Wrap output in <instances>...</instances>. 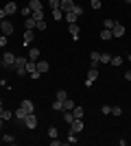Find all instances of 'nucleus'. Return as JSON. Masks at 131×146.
<instances>
[{
	"label": "nucleus",
	"instance_id": "37998d69",
	"mask_svg": "<svg viewBox=\"0 0 131 146\" xmlns=\"http://www.w3.org/2000/svg\"><path fill=\"white\" fill-rule=\"evenodd\" d=\"M90 5H92V9H96V11H98V9H100V0H92Z\"/></svg>",
	"mask_w": 131,
	"mask_h": 146
},
{
	"label": "nucleus",
	"instance_id": "9b49d317",
	"mask_svg": "<svg viewBox=\"0 0 131 146\" xmlns=\"http://www.w3.org/2000/svg\"><path fill=\"white\" fill-rule=\"evenodd\" d=\"M24 26H26V31H35V26H37V20L35 18H24Z\"/></svg>",
	"mask_w": 131,
	"mask_h": 146
},
{
	"label": "nucleus",
	"instance_id": "7ed1b4c3",
	"mask_svg": "<svg viewBox=\"0 0 131 146\" xmlns=\"http://www.w3.org/2000/svg\"><path fill=\"white\" fill-rule=\"evenodd\" d=\"M96 79H98V68H90L87 70V79H85V87H92Z\"/></svg>",
	"mask_w": 131,
	"mask_h": 146
},
{
	"label": "nucleus",
	"instance_id": "ea45409f",
	"mask_svg": "<svg viewBox=\"0 0 131 146\" xmlns=\"http://www.w3.org/2000/svg\"><path fill=\"white\" fill-rule=\"evenodd\" d=\"M39 76H42V72H39V70H33V72H31V79H33V81H37Z\"/></svg>",
	"mask_w": 131,
	"mask_h": 146
},
{
	"label": "nucleus",
	"instance_id": "4c0bfd02",
	"mask_svg": "<svg viewBox=\"0 0 131 146\" xmlns=\"http://www.w3.org/2000/svg\"><path fill=\"white\" fill-rule=\"evenodd\" d=\"M100 111H103L105 116H109V113H112V107H109V105H103V107H100Z\"/></svg>",
	"mask_w": 131,
	"mask_h": 146
},
{
	"label": "nucleus",
	"instance_id": "c9c22d12",
	"mask_svg": "<svg viewBox=\"0 0 131 146\" xmlns=\"http://www.w3.org/2000/svg\"><path fill=\"white\" fill-rule=\"evenodd\" d=\"M63 144H66V142L57 140V137H53V140H50V146H63Z\"/></svg>",
	"mask_w": 131,
	"mask_h": 146
},
{
	"label": "nucleus",
	"instance_id": "0eeeda50",
	"mask_svg": "<svg viewBox=\"0 0 131 146\" xmlns=\"http://www.w3.org/2000/svg\"><path fill=\"white\" fill-rule=\"evenodd\" d=\"M0 33H2V35H11L13 33V22L11 20H2V29H0Z\"/></svg>",
	"mask_w": 131,
	"mask_h": 146
},
{
	"label": "nucleus",
	"instance_id": "b1692460",
	"mask_svg": "<svg viewBox=\"0 0 131 146\" xmlns=\"http://www.w3.org/2000/svg\"><path fill=\"white\" fill-rule=\"evenodd\" d=\"M50 15H53V20H57V22H59V20H63V11H61V9H55V11H50Z\"/></svg>",
	"mask_w": 131,
	"mask_h": 146
},
{
	"label": "nucleus",
	"instance_id": "412c9836",
	"mask_svg": "<svg viewBox=\"0 0 131 146\" xmlns=\"http://www.w3.org/2000/svg\"><path fill=\"white\" fill-rule=\"evenodd\" d=\"M31 18H35L37 22H42V20L46 18V11H44V9H39V11H33V13H31Z\"/></svg>",
	"mask_w": 131,
	"mask_h": 146
},
{
	"label": "nucleus",
	"instance_id": "f704fd0d",
	"mask_svg": "<svg viewBox=\"0 0 131 146\" xmlns=\"http://www.w3.org/2000/svg\"><path fill=\"white\" fill-rule=\"evenodd\" d=\"M112 113H114V116H122V107H118V105L112 107Z\"/></svg>",
	"mask_w": 131,
	"mask_h": 146
},
{
	"label": "nucleus",
	"instance_id": "8fccbe9b",
	"mask_svg": "<svg viewBox=\"0 0 131 146\" xmlns=\"http://www.w3.org/2000/svg\"><path fill=\"white\" fill-rule=\"evenodd\" d=\"M0 29H2V20H0Z\"/></svg>",
	"mask_w": 131,
	"mask_h": 146
},
{
	"label": "nucleus",
	"instance_id": "1a4fd4ad",
	"mask_svg": "<svg viewBox=\"0 0 131 146\" xmlns=\"http://www.w3.org/2000/svg\"><path fill=\"white\" fill-rule=\"evenodd\" d=\"M90 68H98V63H100V52H96V50H92L90 52Z\"/></svg>",
	"mask_w": 131,
	"mask_h": 146
},
{
	"label": "nucleus",
	"instance_id": "423d86ee",
	"mask_svg": "<svg viewBox=\"0 0 131 146\" xmlns=\"http://www.w3.org/2000/svg\"><path fill=\"white\" fill-rule=\"evenodd\" d=\"M24 127H26V129H31V131H33V129L37 127V116H35V113H29V116L24 118Z\"/></svg>",
	"mask_w": 131,
	"mask_h": 146
},
{
	"label": "nucleus",
	"instance_id": "49530a36",
	"mask_svg": "<svg viewBox=\"0 0 131 146\" xmlns=\"http://www.w3.org/2000/svg\"><path fill=\"white\" fill-rule=\"evenodd\" d=\"M125 79H127V81H131V70H127V72H125Z\"/></svg>",
	"mask_w": 131,
	"mask_h": 146
},
{
	"label": "nucleus",
	"instance_id": "aec40b11",
	"mask_svg": "<svg viewBox=\"0 0 131 146\" xmlns=\"http://www.w3.org/2000/svg\"><path fill=\"white\" fill-rule=\"evenodd\" d=\"M63 103H66V100H59V98H55L50 107H53V109H55V111H63Z\"/></svg>",
	"mask_w": 131,
	"mask_h": 146
},
{
	"label": "nucleus",
	"instance_id": "dca6fc26",
	"mask_svg": "<svg viewBox=\"0 0 131 146\" xmlns=\"http://www.w3.org/2000/svg\"><path fill=\"white\" fill-rule=\"evenodd\" d=\"M20 107H22V109H26L29 113H35V105H33L31 100H22V103H20Z\"/></svg>",
	"mask_w": 131,
	"mask_h": 146
},
{
	"label": "nucleus",
	"instance_id": "9d476101",
	"mask_svg": "<svg viewBox=\"0 0 131 146\" xmlns=\"http://www.w3.org/2000/svg\"><path fill=\"white\" fill-rule=\"evenodd\" d=\"M2 9H5V11H7V15H13V13L18 11V5H15L13 0H9V2H7V5L2 7Z\"/></svg>",
	"mask_w": 131,
	"mask_h": 146
},
{
	"label": "nucleus",
	"instance_id": "473e14b6",
	"mask_svg": "<svg viewBox=\"0 0 131 146\" xmlns=\"http://www.w3.org/2000/svg\"><path fill=\"white\" fill-rule=\"evenodd\" d=\"M55 98H59V100H66V98H68L66 90H59V92H57V96H55Z\"/></svg>",
	"mask_w": 131,
	"mask_h": 146
},
{
	"label": "nucleus",
	"instance_id": "4468645a",
	"mask_svg": "<svg viewBox=\"0 0 131 146\" xmlns=\"http://www.w3.org/2000/svg\"><path fill=\"white\" fill-rule=\"evenodd\" d=\"M37 70H39V72H48V70H50V66H48V61H46V59H37Z\"/></svg>",
	"mask_w": 131,
	"mask_h": 146
},
{
	"label": "nucleus",
	"instance_id": "7c9ffc66",
	"mask_svg": "<svg viewBox=\"0 0 131 146\" xmlns=\"http://www.w3.org/2000/svg\"><path fill=\"white\" fill-rule=\"evenodd\" d=\"M66 142H68V144H76V142H79V140H76V133H72V131H70V133H68V140H66Z\"/></svg>",
	"mask_w": 131,
	"mask_h": 146
},
{
	"label": "nucleus",
	"instance_id": "cd10ccee",
	"mask_svg": "<svg viewBox=\"0 0 131 146\" xmlns=\"http://www.w3.org/2000/svg\"><path fill=\"white\" fill-rule=\"evenodd\" d=\"M112 61V55L109 52H100V63H109Z\"/></svg>",
	"mask_w": 131,
	"mask_h": 146
},
{
	"label": "nucleus",
	"instance_id": "79ce46f5",
	"mask_svg": "<svg viewBox=\"0 0 131 146\" xmlns=\"http://www.w3.org/2000/svg\"><path fill=\"white\" fill-rule=\"evenodd\" d=\"M7 42H9V39H7V35H0V48H5Z\"/></svg>",
	"mask_w": 131,
	"mask_h": 146
},
{
	"label": "nucleus",
	"instance_id": "c85d7f7f",
	"mask_svg": "<svg viewBox=\"0 0 131 146\" xmlns=\"http://www.w3.org/2000/svg\"><path fill=\"white\" fill-rule=\"evenodd\" d=\"M112 66H116V68H120L122 66V57H112V61H109Z\"/></svg>",
	"mask_w": 131,
	"mask_h": 146
},
{
	"label": "nucleus",
	"instance_id": "a878e982",
	"mask_svg": "<svg viewBox=\"0 0 131 146\" xmlns=\"http://www.w3.org/2000/svg\"><path fill=\"white\" fill-rule=\"evenodd\" d=\"M2 142H5V144H15V137L9 135V133H5V135H2Z\"/></svg>",
	"mask_w": 131,
	"mask_h": 146
},
{
	"label": "nucleus",
	"instance_id": "a19ab883",
	"mask_svg": "<svg viewBox=\"0 0 131 146\" xmlns=\"http://www.w3.org/2000/svg\"><path fill=\"white\" fill-rule=\"evenodd\" d=\"M48 135L50 137H57V127H48Z\"/></svg>",
	"mask_w": 131,
	"mask_h": 146
},
{
	"label": "nucleus",
	"instance_id": "e433bc0d",
	"mask_svg": "<svg viewBox=\"0 0 131 146\" xmlns=\"http://www.w3.org/2000/svg\"><path fill=\"white\" fill-rule=\"evenodd\" d=\"M35 31H46V20H42V22H37V26H35Z\"/></svg>",
	"mask_w": 131,
	"mask_h": 146
},
{
	"label": "nucleus",
	"instance_id": "72a5a7b5",
	"mask_svg": "<svg viewBox=\"0 0 131 146\" xmlns=\"http://www.w3.org/2000/svg\"><path fill=\"white\" fill-rule=\"evenodd\" d=\"M20 13H22V15H24V18H29V15H31V7H24V9H20Z\"/></svg>",
	"mask_w": 131,
	"mask_h": 146
},
{
	"label": "nucleus",
	"instance_id": "6ab92c4d",
	"mask_svg": "<svg viewBox=\"0 0 131 146\" xmlns=\"http://www.w3.org/2000/svg\"><path fill=\"white\" fill-rule=\"evenodd\" d=\"M76 107V103L72 100V98H66V103H63V111H72Z\"/></svg>",
	"mask_w": 131,
	"mask_h": 146
},
{
	"label": "nucleus",
	"instance_id": "2f4dec72",
	"mask_svg": "<svg viewBox=\"0 0 131 146\" xmlns=\"http://www.w3.org/2000/svg\"><path fill=\"white\" fill-rule=\"evenodd\" d=\"M13 118H15V116H13V111H7V109H5V113H2V120L7 122V120H13Z\"/></svg>",
	"mask_w": 131,
	"mask_h": 146
},
{
	"label": "nucleus",
	"instance_id": "4be33fe9",
	"mask_svg": "<svg viewBox=\"0 0 131 146\" xmlns=\"http://www.w3.org/2000/svg\"><path fill=\"white\" fill-rule=\"evenodd\" d=\"M72 120H74V113H72V111H63V122H66V124H72Z\"/></svg>",
	"mask_w": 131,
	"mask_h": 146
},
{
	"label": "nucleus",
	"instance_id": "5701e85b",
	"mask_svg": "<svg viewBox=\"0 0 131 146\" xmlns=\"http://www.w3.org/2000/svg\"><path fill=\"white\" fill-rule=\"evenodd\" d=\"M33 70H37V61H31V59H29V61H26V74H31Z\"/></svg>",
	"mask_w": 131,
	"mask_h": 146
},
{
	"label": "nucleus",
	"instance_id": "58836bf2",
	"mask_svg": "<svg viewBox=\"0 0 131 146\" xmlns=\"http://www.w3.org/2000/svg\"><path fill=\"white\" fill-rule=\"evenodd\" d=\"M72 11L76 13V15H79V18H81L83 15V7H79V5H74V9H72Z\"/></svg>",
	"mask_w": 131,
	"mask_h": 146
},
{
	"label": "nucleus",
	"instance_id": "39448f33",
	"mask_svg": "<svg viewBox=\"0 0 131 146\" xmlns=\"http://www.w3.org/2000/svg\"><path fill=\"white\" fill-rule=\"evenodd\" d=\"M125 33H127L125 24H120V22H116V24L112 26V35H114V37H118V39H120V37L125 35Z\"/></svg>",
	"mask_w": 131,
	"mask_h": 146
},
{
	"label": "nucleus",
	"instance_id": "3c124183",
	"mask_svg": "<svg viewBox=\"0 0 131 146\" xmlns=\"http://www.w3.org/2000/svg\"><path fill=\"white\" fill-rule=\"evenodd\" d=\"M125 2H129V5H131V0H125Z\"/></svg>",
	"mask_w": 131,
	"mask_h": 146
},
{
	"label": "nucleus",
	"instance_id": "c756f323",
	"mask_svg": "<svg viewBox=\"0 0 131 146\" xmlns=\"http://www.w3.org/2000/svg\"><path fill=\"white\" fill-rule=\"evenodd\" d=\"M72 113H74V118H83V107H79V105H76L74 109H72Z\"/></svg>",
	"mask_w": 131,
	"mask_h": 146
},
{
	"label": "nucleus",
	"instance_id": "ddd939ff",
	"mask_svg": "<svg viewBox=\"0 0 131 146\" xmlns=\"http://www.w3.org/2000/svg\"><path fill=\"white\" fill-rule=\"evenodd\" d=\"M33 39H35V31H26V33H24V39H22V44H24V46H31Z\"/></svg>",
	"mask_w": 131,
	"mask_h": 146
},
{
	"label": "nucleus",
	"instance_id": "6e6552de",
	"mask_svg": "<svg viewBox=\"0 0 131 146\" xmlns=\"http://www.w3.org/2000/svg\"><path fill=\"white\" fill-rule=\"evenodd\" d=\"M59 9H61L63 13L72 11V9H74V0H61V2H59Z\"/></svg>",
	"mask_w": 131,
	"mask_h": 146
},
{
	"label": "nucleus",
	"instance_id": "f257e3e1",
	"mask_svg": "<svg viewBox=\"0 0 131 146\" xmlns=\"http://www.w3.org/2000/svg\"><path fill=\"white\" fill-rule=\"evenodd\" d=\"M15 59H18V57L13 55V52H5V55H2V59H0V68H2V70H13Z\"/></svg>",
	"mask_w": 131,
	"mask_h": 146
},
{
	"label": "nucleus",
	"instance_id": "20e7f679",
	"mask_svg": "<svg viewBox=\"0 0 131 146\" xmlns=\"http://www.w3.org/2000/svg\"><path fill=\"white\" fill-rule=\"evenodd\" d=\"M70 131H72V133H83V118H74V120H72V124H70Z\"/></svg>",
	"mask_w": 131,
	"mask_h": 146
},
{
	"label": "nucleus",
	"instance_id": "f3484780",
	"mask_svg": "<svg viewBox=\"0 0 131 146\" xmlns=\"http://www.w3.org/2000/svg\"><path fill=\"white\" fill-rule=\"evenodd\" d=\"M29 7H31V11H39V9H44L42 0H29Z\"/></svg>",
	"mask_w": 131,
	"mask_h": 146
},
{
	"label": "nucleus",
	"instance_id": "bb28decb",
	"mask_svg": "<svg viewBox=\"0 0 131 146\" xmlns=\"http://www.w3.org/2000/svg\"><path fill=\"white\" fill-rule=\"evenodd\" d=\"M59 2H61V0H48V9H50V11L59 9Z\"/></svg>",
	"mask_w": 131,
	"mask_h": 146
},
{
	"label": "nucleus",
	"instance_id": "f03ea898",
	"mask_svg": "<svg viewBox=\"0 0 131 146\" xmlns=\"http://www.w3.org/2000/svg\"><path fill=\"white\" fill-rule=\"evenodd\" d=\"M26 61H29V57H18V59H15V66H13L15 76H24L26 74Z\"/></svg>",
	"mask_w": 131,
	"mask_h": 146
},
{
	"label": "nucleus",
	"instance_id": "a18cd8bd",
	"mask_svg": "<svg viewBox=\"0 0 131 146\" xmlns=\"http://www.w3.org/2000/svg\"><path fill=\"white\" fill-rule=\"evenodd\" d=\"M7 18V11H5V9H0V20H5Z\"/></svg>",
	"mask_w": 131,
	"mask_h": 146
},
{
	"label": "nucleus",
	"instance_id": "f8f14e48",
	"mask_svg": "<svg viewBox=\"0 0 131 146\" xmlns=\"http://www.w3.org/2000/svg\"><path fill=\"white\" fill-rule=\"evenodd\" d=\"M68 31H70V35H72V39L76 42V39H79V31H81L79 24H76V22H74V24H68Z\"/></svg>",
	"mask_w": 131,
	"mask_h": 146
},
{
	"label": "nucleus",
	"instance_id": "a211bd4d",
	"mask_svg": "<svg viewBox=\"0 0 131 146\" xmlns=\"http://www.w3.org/2000/svg\"><path fill=\"white\" fill-rule=\"evenodd\" d=\"M39 55H42V50H39V48H31V52H29L26 57H29L31 61H37V59H39Z\"/></svg>",
	"mask_w": 131,
	"mask_h": 146
},
{
	"label": "nucleus",
	"instance_id": "2eb2a0df",
	"mask_svg": "<svg viewBox=\"0 0 131 146\" xmlns=\"http://www.w3.org/2000/svg\"><path fill=\"white\" fill-rule=\"evenodd\" d=\"M63 18H66V22H68V24H74L76 20H79V15H76L74 11H68V13H63Z\"/></svg>",
	"mask_w": 131,
	"mask_h": 146
},
{
	"label": "nucleus",
	"instance_id": "393cba45",
	"mask_svg": "<svg viewBox=\"0 0 131 146\" xmlns=\"http://www.w3.org/2000/svg\"><path fill=\"white\" fill-rule=\"evenodd\" d=\"M112 29H103V31H100V39H112Z\"/></svg>",
	"mask_w": 131,
	"mask_h": 146
},
{
	"label": "nucleus",
	"instance_id": "09e8293b",
	"mask_svg": "<svg viewBox=\"0 0 131 146\" xmlns=\"http://www.w3.org/2000/svg\"><path fill=\"white\" fill-rule=\"evenodd\" d=\"M2 127H5V120H2V118H0V129H2Z\"/></svg>",
	"mask_w": 131,
	"mask_h": 146
},
{
	"label": "nucleus",
	"instance_id": "c03bdc74",
	"mask_svg": "<svg viewBox=\"0 0 131 146\" xmlns=\"http://www.w3.org/2000/svg\"><path fill=\"white\" fill-rule=\"evenodd\" d=\"M114 24H116V22H114V20H105V26H103V29H112Z\"/></svg>",
	"mask_w": 131,
	"mask_h": 146
},
{
	"label": "nucleus",
	"instance_id": "de8ad7c7",
	"mask_svg": "<svg viewBox=\"0 0 131 146\" xmlns=\"http://www.w3.org/2000/svg\"><path fill=\"white\" fill-rule=\"evenodd\" d=\"M2 113H5V107H2V100H0V118H2Z\"/></svg>",
	"mask_w": 131,
	"mask_h": 146
}]
</instances>
